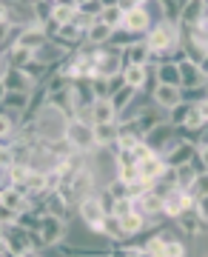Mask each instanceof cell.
I'll use <instances>...</instances> for the list:
<instances>
[{
    "instance_id": "277c9868",
    "label": "cell",
    "mask_w": 208,
    "mask_h": 257,
    "mask_svg": "<svg viewBox=\"0 0 208 257\" xmlns=\"http://www.w3.org/2000/svg\"><path fill=\"white\" fill-rule=\"evenodd\" d=\"M154 26V18H151V9L148 6H134L131 12L123 15V29L134 32L137 37H145Z\"/></svg>"
},
{
    "instance_id": "9a60e30c",
    "label": "cell",
    "mask_w": 208,
    "mask_h": 257,
    "mask_svg": "<svg viewBox=\"0 0 208 257\" xmlns=\"http://www.w3.org/2000/svg\"><path fill=\"white\" fill-rule=\"evenodd\" d=\"M117 135H120L117 123H94V138H97L100 149H114L117 146Z\"/></svg>"
},
{
    "instance_id": "d4e9b609",
    "label": "cell",
    "mask_w": 208,
    "mask_h": 257,
    "mask_svg": "<svg viewBox=\"0 0 208 257\" xmlns=\"http://www.w3.org/2000/svg\"><path fill=\"white\" fill-rule=\"evenodd\" d=\"M123 15H126V12L120 9V6H106V9L100 12V23H109L111 29H120L123 26Z\"/></svg>"
},
{
    "instance_id": "484cf974",
    "label": "cell",
    "mask_w": 208,
    "mask_h": 257,
    "mask_svg": "<svg viewBox=\"0 0 208 257\" xmlns=\"http://www.w3.org/2000/svg\"><path fill=\"white\" fill-rule=\"evenodd\" d=\"M143 246H145V254L148 257H165V237L160 234V231H157L154 237L145 240Z\"/></svg>"
},
{
    "instance_id": "d6a6232c",
    "label": "cell",
    "mask_w": 208,
    "mask_h": 257,
    "mask_svg": "<svg viewBox=\"0 0 208 257\" xmlns=\"http://www.w3.org/2000/svg\"><path fill=\"white\" fill-rule=\"evenodd\" d=\"M197 157L202 160V166L208 169V143H199V146H197Z\"/></svg>"
},
{
    "instance_id": "8d00e7d4",
    "label": "cell",
    "mask_w": 208,
    "mask_h": 257,
    "mask_svg": "<svg viewBox=\"0 0 208 257\" xmlns=\"http://www.w3.org/2000/svg\"><path fill=\"white\" fill-rule=\"evenodd\" d=\"M131 3H134V6H148L151 0H131Z\"/></svg>"
},
{
    "instance_id": "4fadbf2b",
    "label": "cell",
    "mask_w": 208,
    "mask_h": 257,
    "mask_svg": "<svg viewBox=\"0 0 208 257\" xmlns=\"http://www.w3.org/2000/svg\"><path fill=\"white\" fill-rule=\"evenodd\" d=\"M32 97H35V92H3L0 103H3V109H15L20 114H26L32 109Z\"/></svg>"
},
{
    "instance_id": "30bf717a",
    "label": "cell",
    "mask_w": 208,
    "mask_h": 257,
    "mask_svg": "<svg viewBox=\"0 0 208 257\" xmlns=\"http://www.w3.org/2000/svg\"><path fill=\"white\" fill-rule=\"evenodd\" d=\"M165 169H168V163H165L163 155H151V157H145V160H140V177L148 180V183H157L165 175Z\"/></svg>"
},
{
    "instance_id": "f1b7e54d",
    "label": "cell",
    "mask_w": 208,
    "mask_h": 257,
    "mask_svg": "<svg viewBox=\"0 0 208 257\" xmlns=\"http://www.w3.org/2000/svg\"><path fill=\"white\" fill-rule=\"evenodd\" d=\"M137 209V200L134 197H117V206H114V214H117V217H123V214H128V211H134Z\"/></svg>"
},
{
    "instance_id": "d590c367",
    "label": "cell",
    "mask_w": 208,
    "mask_h": 257,
    "mask_svg": "<svg viewBox=\"0 0 208 257\" xmlns=\"http://www.w3.org/2000/svg\"><path fill=\"white\" fill-rule=\"evenodd\" d=\"M199 66H202V72H205V77H208V55L202 57V60H199Z\"/></svg>"
},
{
    "instance_id": "8fae6325",
    "label": "cell",
    "mask_w": 208,
    "mask_h": 257,
    "mask_svg": "<svg viewBox=\"0 0 208 257\" xmlns=\"http://www.w3.org/2000/svg\"><path fill=\"white\" fill-rule=\"evenodd\" d=\"M177 229H182L185 231V234H188V237H199V234H202V231H205V223L199 220V214H197V206H191V209H185L180 214V217H177Z\"/></svg>"
},
{
    "instance_id": "74e56055",
    "label": "cell",
    "mask_w": 208,
    "mask_h": 257,
    "mask_svg": "<svg viewBox=\"0 0 208 257\" xmlns=\"http://www.w3.org/2000/svg\"><path fill=\"white\" fill-rule=\"evenodd\" d=\"M120 0H103V6H117Z\"/></svg>"
},
{
    "instance_id": "1f68e13d",
    "label": "cell",
    "mask_w": 208,
    "mask_h": 257,
    "mask_svg": "<svg viewBox=\"0 0 208 257\" xmlns=\"http://www.w3.org/2000/svg\"><path fill=\"white\" fill-rule=\"evenodd\" d=\"M197 214H199V220L208 226V194H199L197 197Z\"/></svg>"
},
{
    "instance_id": "f546056e",
    "label": "cell",
    "mask_w": 208,
    "mask_h": 257,
    "mask_svg": "<svg viewBox=\"0 0 208 257\" xmlns=\"http://www.w3.org/2000/svg\"><path fill=\"white\" fill-rule=\"evenodd\" d=\"M194 197H199V194H208V172H199L197 180H194V186L188 189Z\"/></svg>"
},
{
    "instance_id": "4dcf8cb0",
    "label": "cell",
    "mask_w": 208,
    "mask_h": 257,
    "mask_svg": "<svg viewBox=\"0 0 208 257\" xmlns=\"http://www.w3.org/2000/svg\"><path fill=\"white\" fill-rule=\"evenodd\" d=\"M80 9L86 15H91V18H100V12L106 9V6H103V0H86V3H80Z\"/></svg>"
},
{
    "instance_id": "f35d334b",
    "label": "cell",
    "mask_w": 208,
    "mask_h": 257,
    "mask_svg": "<svg viewBox=\"0 0 208 257\" xmlns=\"http://www.w3.org/2000/svg\"><path fill=\"white\" fill-rule=\"evenodd\" d=\"M205 89H208V77H205Z\"/></svg>"
},
{
    "instance_id": "e0dca14e",
    "label": "cell",
    "mask_w": 208,
    "mask_h": 257,
    "mask_svg": "<svg viewBox=\"0 0 208 257\" xmlns=\"http://www.w3.org/2000/svg\"><path fill=\"white\" fill-rule=\"evenodd\" d=\"M77 9H80V3L77 0H60V3H55V9H52V18L57 26H66V23H72L74 15H77Z\"/></svg>"
},
{
    "instance_id": "60d3db41",
    "label": "cell",
    "mask_w": 208,
    "mask_h": 257,
    "mask_svg": "<svg viewBox=\"0 0 208 257\" xmlns=\"http://www.w3.org/2000/svg\"><path fill=\"white\" fill-rule=\"evenodd\" d=\"M55 3H60V0H55Z\"/></svg>"
},
{
    "instance_id": "3957f363",
    "label": "cell",
    "mask_w": 208,
    "mask_h": 257,
    "mask_svg": "<svg viewBox=\"0 0 208 257\" xmlns=\"http://www.w3.org/2000/svg\"><path fill=\"white\" fill-rule=\"evenodd\" d=\"M40 237H43L46 248L63 243L69 237V220L57 217V214H43V220H40Z\"/></svg>"
},
{
    "instance_id": "6da1fadb",
    "label": "cell",
    "mask_w": 208,
    "mask_h": 257,
    "mask_svg": "<svg viewBox=\"0 0 208 257\" xmlns=\"http://www.w3.org/2000/svg\"><path fill=\"white\" fill-rule=\"evenodd\" d=\"M66 138L72 140V146L83 155H94L97 152V138H94V126L91 123H83V120L72 117L69 120V128H66Z\"/></svg>"
},
{
    "instance_id": "836d02e7",
    "label": "cell",
    "mask_w": 208,
    "mask_h": 257,
    "mask_svg": "<svg viewBox=\"0 0 208 257\" xmlns=\"http://www.w3.org/2000/svg\"><path fill=\"white\" fill-rule=\"evenodd\" d=\"M194 106H197V111L202 114V120L208 123V97H205V100H199V103H194Z\"/></svg>"
},
{
    "instance_id": "ab89813d",
    "label": "cell",
    "mask_w": 208,
    "mask_h": 257,
    "mask_svg": "<svg viewBox=\"0 0 208 257\" xmlns=\"http://www.w3.org/2000/svg\"><path fill=\"white\" fill-rule=\"evenodd\" d=\"M77 3H86V0H77Z\"/></svg>"
},
{
    "instance_id": "5bb4252c",
    "label": "cell",
    "mask_w": 208,
    "mask_h": 257,
    "mask_svg": "<svg viewBox=\"0 0 208 257\" xmlns=\"http://www.w3.org/2000/svg\"><path fill=\"white\" fill-rule=\"evenodd\" d=\"M91 117H94V123H117V109H114L111 97H97L91 106Z\"/></svg>"
},
{
    "instance_id": "e575fe53",
    "label": "cell",
    "mask_w": 208,
    "mask_h": 257,
    "mask_svg": "<svg viewBox=\"0 0 208 257\" xmlns=\"http://www.w3.org/2000/svg\"><path fill=\"white\" fill-rule=\"evenodd\" d=\"M20 3H37V0H3V6H20Z\"/></svg>"
},
{
    "instance_id": "9c48e42d",
    "label": "cell",
    "mask_w": 208,
    "mask_h": 257,
    "mask_svg": "<svg viewBox=\"0 0 208 257\" xmlns=\"http://www.w3.org/2000/svg\"><path fill=\"white\" fill-rule=\"evenodd\" d=\"M123 83L134 86V89H145L151 83V66L148 63H126L123 66Z\"/></svg>"
},
{
    "instance_id": "603a6c76",
    "label": "cell",
    "mask_w": 208,
    "mask_h": 257,
    "mask_svg": "<svg viewBox=\"0 0 208 257\" xmlns=\"http://www.w3.org/2000/svg\"><path fill=\"white\" fill-rule=\"evenodd\" d=\"M202 9H205V3H202V0H188V6H185V12H182V18H180V26L182 29L197 26L199 18H202Z\"/></svg>"
},
{
    "instance_id": "83f0119b",
    "label": "cell",
    "mask_w": 208,
    "mask_h": 257,
    "mask_svg": "<svg viewBox=\"0 0 208 257\" xmlns=\"http://www.w3.org/2000/svg\"><path fill=\"white\" fill-rule=\"evenodd\" d=\"M185 254H188V248H185L182 240H177V234L165 240V257H185Z\"/></svg>"
},
{
    "instance_id": "ffe728a7",
    "label": "cell",
    "mask_w": 208,
    "mask_h": 257,
    "mask_svg": "<svg viewBox=\"0 0 208 257\" xmlns=\"http://www.w3.org/2000/svg\"><path fill=\"white\" fill-rule=\"evenodd\" d=\"M111 35H114V29H111L109 23H100L97 20V23L86 32V43H89V46H103V43L111 40Z\"/></svg>"
},
{
    "instance_id": "7402d4cb",
    "label": "cell",
    "mask_w": 208,
    "mask_h": 257,
    "mask_svg": "<svg viewBox=\"0 0 208 257\" xmlns=\"http://www.w3.org/2000/svg\"><path fill=\"white\" fill-rule=\"evenodd\" d=\"M103 234H106L109 240H114V243H126L128 240V234H126V229H123V223H120L117 214H109V217H106V223H103Z\"/></svg>"
},
{
    "instance_id": "4316f807",
    "label": "cell",
    "mask_w": 208,
    "mask_h": 257,
    "mask_svg": "<svg viewBox=\"0 0 208 257\" xmlns=\"http://www.w3.org/2000/svg\"><path fill=\"white\" fill-rule=\"evenodd\" d=\"M188 111H191V103L182 100V103H177V106L168 111V120H171L177 128H182V126H185V120H188Z\"/></svg>"
},
{
    "instance_id": "44dd1931",
    "label": "cell",
    "mask_w": 208,
    "mask_h": 257,
    "mask_svg": "<svg viewBox=\"0 0 208 257\" xmlns=\"http://www.w3.org/2000/svg\"><path fill=\"white\" fill-rule=\"evenodd\" d=\"M137 92H140V89H134V86H128V83H123V86H120L117 92L111 94V103H114V109H117V114H120L123 109H128L131 103H134Z\"/></svg>"
},
{
    "instance_id": "52a82bcc",
    "label": "cell",
    "mask_w": 208,
    "mask_h": 257,
    "mask_svg": "<svg viewBox=\"0 0 208 257\" xmlns=\"http://www.w3.org/2000/svg\"><path fill=\"white\" fill-rule=\"evenodd\" d=\"M151 100L157 106L171 111L177 103H182V89L180 86H168V83H154V92H151Z\"/></svg>"
},
{
    "instance_id": "d6986e66",
    "label": "cell",
    "mask_w": 208,
    "mask_h": 257,
    "mask_svg": "<svg viewBox=\"0 0 208 257\" xmlns=\"http://www.w3.org/2000/svg\"><path fill=\"white\" fill-rule=\"evenodd\" d=\"M194 155H197V143H191V140H182L180 146H177L171 155L165 157V163L177 169V166H182V163H191V157H194Z\"/></svg>"
},
{
    "instance_id": "7c38bea8",
    "label": "cell",
    "mask_w": 208,
    "mask_h": 257,
    "mask_svg": "<svg viewBox=\"0 0 208 257\" xmlns=\"http://www.w3.org/2000/svg\"><path fill=\"white\" fill-rule=\"evenodd\" d=\"M49 40H52V37L46 35L43 23H35V26H26V29H23V35H20L18 43H20V46H26V49H32V52H35V49L46 46Z\"/></svg>"
},
{
    "instance_id": "ac0fdd59",
    "label": "cell",
    "mask_w": 208,
    "mask_h": 257,
    "mask_svg": "<svg viewBox=\"0 0 208 257\" xmlns=\"http://www.w3.org/2000/svg\"><path fill=\"white\" fill-rule=\"evenodd\" d=\"M123 60H126V63H148V60H151V46H148V40H134L131 46H126Z\"/></svg>"
},
{
    "instance_id": "ba28073f",
    "label": "cell",
    "mask_w": 208,
    "mask_h": 257,
    "mask_svg": "<svg viewBox=\"0 0 208 257\" xmlns=\"http://www.w3.org/2000/svg\"><path fill=\"white\" fill-rule=\"evenodd\" d=\"M177 66H180V89H188V86H202V83H205V72H202L199 60L185 57V60H180Z\"/></svg>"
},
{
    "instance_id": "8992f818",
    "label": "cell",
    "mask_w": 208,
    "mask_h": 257,
    "mask_svg": "<svg viewBox=\"0 0 208 257\" xmlns=\"http://www.w3.org/2000/svg\"><path fill=\"white\" fill-rule=\"evenodd\" d=\"M174 135H177V126H174L171 120H163V123H157L154 128H148L143 140L154 149V152H157V155H160V149H163L165 143H168V140L174 138Z\"/></svg>"
},
{
    "instance_id": "cb8c5ba5",
    "label": "cell",
    "mask_w": 208,
    "mask_h": 257,
    "mask_svg": "<svg viewBox=\"0 0 208 257\" xmlns=\"http://www.w3.org/2000/svg\"><path fill=\"white\" fill-rule=\"evenodd\" d=\"M197 169H194V163H182V166H177L174 169V180H177V186L180 189H191L194 186V180H197Z\"/></svg>"
},
{
    "instance_id": "7a4b0ae2",
    "label": "cell",
    "mask_w": 208,
    "mask_h": 257,
    "mask_svg": "<svg viewBox=\"0 0 208 257\" xmlns=\"http://www.w3.org/2000/svg\"><path fill=\"white\" fill-rule=\"evenodd\" d=\"M77 214H80V220L86 223V229H91V231H103V223L109 217V211L103 209V203H100L97 194H91V197L77 203Z\"/></svg>"
},
{
    "instance_id": "5b68a950",
    "label": "cell",
    "mask_w": 208,
    "mask_h": 257,
    "mask_svg": "<svg viewBox=\"0 0 208 257\" xmlns=\"http://www.w3.org/2000/svg\"><path fill=\"white\" fill-rule=\"evenodd\" d=\"M37 83L26 74V69H6L3 72V92H35Z\"/></svg>"
},
{
    "instance_id": "2e32d148",
    "label": "cell",
    "mask_w": 208,
    "mask_h": 257,
    "mask_svg": "<svg viewBox=\"0 0 208 257\" xmlns=\"http://www.w3.org/2000/svg\"><path fill=\"white\" fill-rule=\"evenodd\" d=\"M154 66V80L157 83H168V86H180V66L174 60L165 63H151Z\"/></svg>"
}]
</instances>
